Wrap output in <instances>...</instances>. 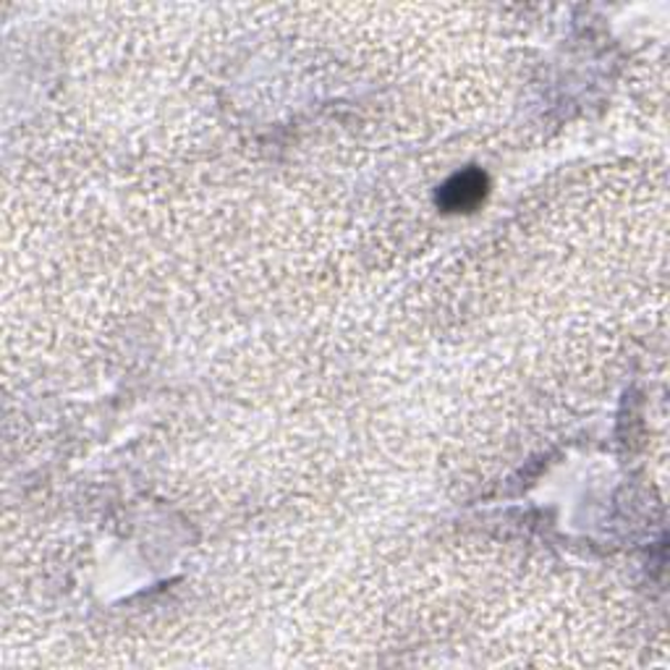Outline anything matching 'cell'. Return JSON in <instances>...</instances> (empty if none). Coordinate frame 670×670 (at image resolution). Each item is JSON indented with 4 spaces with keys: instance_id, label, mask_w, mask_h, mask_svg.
<instances>
[{
    "instance_id": "1",
    "label": "cell",
    "mask_w": 670,
    "mask_h": 670,
    "mask_svg": "<svg viewBox=\"0 0 670 670\" xmlns=\"http://www.w3.org/2000/svg\"><path fill=\"white\" fill-rule=\"evenodd\" d=\"M485 192H487L485 173L464 171L440 188L437 202L445 209H451V213H466V209H474L482 199H485Z\"/></svg>"
}]
</instances>
